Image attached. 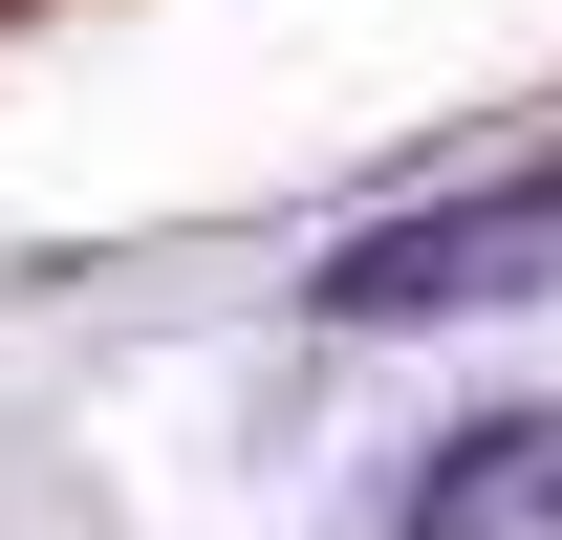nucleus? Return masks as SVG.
Returning a JSON list of instances; mask_svg holds the SVG:
<instances>
[{
	"instance_id": "nucleus-1",
	"label": "nucleus",
	"mask_w": 562,
	"mask_h": 540,
	"mask_svg": "<svg viewBox=\"0 0 562 540\" xmlns=\"http://www.w3.org/2000/svg\"><path fill=\"white\" fill-rule=\"evenodd\" d=\"M562 260V173H519V195H454V216H390V238H347V325H432V303H497V281Z\"/></svg>"
},
{
	"instance_id": "nucleus-2",
	"label": "nucleus",
	"mask_w": 562,
	"mask_h": 540,
	"mask_svg": "<svg viewBox=\"0 0 562 540\" xmlns=\"http://www.w3.org/2000/svg\"><path fill=\"white\" fill-rule=\"evenodd\" d=\"M390 540H562V390H541V410H476V432L412 475Z\"/></svg>"
}]
</instances>
